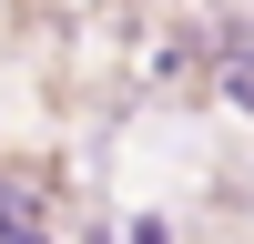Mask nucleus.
I'll use <instances>...</instances> for the list:
<instances>
[{"instance_id":"obj_1","label":"nucleus","mask_w":254,"mask_h":244,"mask_svg":"<svg viewBox=\"0 0 254 244\" xmlns=\"http://www.w3.org/2000/svg\"><path fill=\"white\" fill-rule=\"evenodd\" d=\"M214 92L254 122V20H224V41H214Z\"/></svg>"}]
</instances>
